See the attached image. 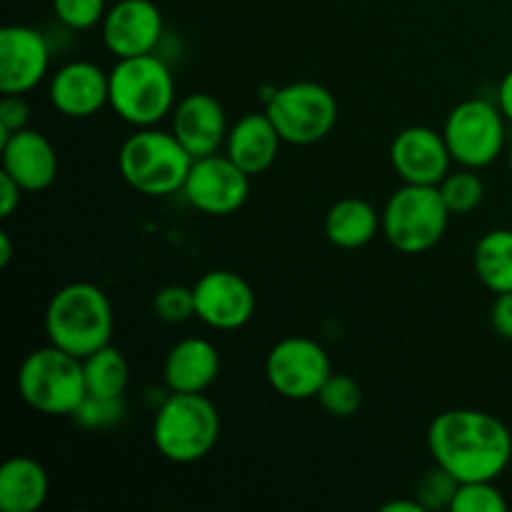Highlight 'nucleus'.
Instances as JSON below:
<instances>
[{
	"instance_id": "35",
	"label": "nucleus",
	"mask_w": 512,
	"mask_h": 512,
	"mask_svg": "<svg viewBox=\"0 0 512 512\" xmlns=\"http://www.w3.org/2000/svg\"><path fill=\"white\" fill-rule=\"evenodd\" d=\"M498 108L505 115V120L512 125V70L503 75L498 85Z\"/></svg>"
},
{
	"instance_id": "27",
	"label": "nucleus",
	"mask_w": 512,
	"mask_h": 512,
	"mask_svg": "<svg viewBox=\"0 0 512 512\" xmlns=\"http://www.w3.org/2000/svg\"><path fill=\"white\" fill-rule=\"evenodd\" d=\"M458 485L460 483L448 470L440 468V465H433V468L420 475L418 485H415V500L423 505L425 512H435L443 508L450 510L455 493H458Z\"/></svg>"
},
{
	"instance_id": "5",
	"label": "nucleus",
	"mask_w": 512,
	"mask_h": 512,
	"mask_svg": "<svg viewBox=\"0 0 512 512\" xmlns=\"http://www.w3.org/2000/svg\"><path fill=\"white\" fill-rule=\"evenodd\" d=\"M220 438V413L203 393H170L153 420V445L178 465L208 458Z\"/></svg>"
},
{
	"instance_id": "15",
	"label": "nucleus",
	"mask_w": 512,
	"mask_h": 512,
	"mask_svg": "<svg viewBox=\"0 0 512 512\" xmlns=\"http://www.w3.org/2000/svg\"><path fill=\"white\" fill-rule=\"evenodd\" d=\"M448 143L443 133L428 125H410L395 135L390 145V165L403 183L410 185H440L450 173Z\"/></svg>"
},
{
	"instance_id": "37",
	"label": "nucleus",
	"mask_w": 512,
	"mask_h": 512,
	"mask_svg": "<svg viewBox=\"0 0 512 512\" xmlns=\"http://www.w3.org/2000/svg\"><path fill=\"white\" fill-rule=\"evenodd\" d=\"M10 258H13V243L8 230H0V268H8Z\"/></svg>"
},
{
	"instance_id": "2",
	"label": "nucleus",
	"mask_w": 512,
	"mask_h": 512,
	"mask_svg": "<svg viewBox=\"0 0 512 512\" xmlns=\"http://www.w3.org/2000/svg\"><path fill=\"white\" fill-rule=\"evenodd\" d=\"M48 340L75 358H88L110 345L113 305L103 288L93 283H70L50 298L45 308Z\"/></svg>"
},
{
	"instance_id": "30",
	"label": "nucleus",
	"mask_w": 512,
	"mask_h": 512,
	"mask_svg": "<svg viewBox=\"0 0 512 512\" xmlns=\"http://www.w3.org/2000/svg\"><path fill=\"white\" fill-rule=\"evenodd\" d=\"M125 415L123 398H98V395H85L70 418L88 430H105L110 425L120 423Z\"/></svg>"
},
{
	"instance_id": "9",
	"label": "nucleus",
	"mask_w": 512,
	"mask_h": 512,
	"mask_svg": "<svg viewBox=\"0 0 512 512\" xmlns=\"http://www.w3.org/2000/svg\"><path fill=\"white\" fill-rule=\"evenodd\" d=\"M443 138L453 163L460 168H488L500 158L508 143V120L500 113L498 103L483 98L463 100L450 110Z\"/></svg>"
},
{
	"instance_id": "3",
	"label": "nucleus",
	"mask_w": 512,
	"mask_h": 512,
	"mask_svg": "<svg viewBox=\"0 0 512 512\" xmlns=\"http://www.w3.org/2000/svg\"><path fill=\"white\" fill-rule=\"evenodd\" d=\"M110 108L135 128H153L175 110V78L160 55L120 58L110 68Z\"/></svg>"
},
{
	"instance_id": "14",
	"label": "nucleus",
	"mask_w": 512,
	"mask_h": 512,
	"mask_svg": "<svg viewBox=\"0 0 512 512\" xmlns=\"http://www.w3.org/2000/svg\"><path fill=\"white\" fill-rule=\"evenodd\" d=\"M165 33V20L153 0H120L110 5L100 23V35L115 58L153 53Z\"/></svg>"
},
{
	"instance_id": "26",
	"label": "nucleus",
	"mask_w": 512,
	"mask_h": 512,
	"mask_svg": "<svg viewBox=\"0 0 512 512\" xmlns=\"http://www.w3.org/2000/svg\"><path fill=\"white\" fill-rule=\"evenodd\" d=\"M320 405L333 418H350L363 408V388L345 373H333L318 393Z\"/></svg>"
},
{
	"instance_id": "32",
	"label": "nucleus",
	"mask_w": 512,
	"mask_h": 512,
	"mask_svg": "<svg viewBox=\"0 0 512 512\" xmlns=\"http://www.w3.org/2000/svg\"><path fill=\"white\" fill-rule=\"evenodd\" d=\"M30 108L23 95H3L0 100V140L28 128Z\"/></svg>"
},
{
	"instance_id": "33",
	"label": "nucleus",
	"mask_w": 512,
	"mask_h": 512,
	"mask_svg": "<svg viewBox=\"0 0 512 512\" xmlns=\"http://www.w3.org/2000/svg\"><path fill=\"white\" fill-rule=\"evenodd\" d=\"M490 325L500 338L512 340V293L495 295V303L490 308Z\"/></svg>"
},
{
	"instance_id": "12",
	"label": "nucleus",
	"mask_w": 512,
	"mask_h": 512,
	"mask_svg": "<svg viewBox=\"0 0 512 512\" xmlns=\"http://www.w3.org/2000/svg\"><path fill=\"white\" fill-rule=\"evenodd\" d=\"M193 293L195 318L213 330H240L255 313L253 288L233 270H210L193 285Z\"/></svg>"
},
{
	"instance_id": "38",
	"label": "nucleus",
	"mask_w": 512,
	"mask_h": 512,
	"mask_svg": "<svg viewBox=\"0 0 512 512\" xmlns=\"http://www.w3.org/2000/svg\"><path fill=\"white\" fill-rule=\"evenodd\" d=\"M508 165H510V173H512V143H510V153H508Z\"/></svg>"
},
{
	"instance_id": "22",
	"label": "nucleus",
	"mask_w": 512,
	"mask_h": 512,
	"mask_svg": "<svg viewBox=\"0 0 512 512\" xmlns=\"http://www.w3.org/2000/svg\"><path fill=\"white\" fill-rule=\"evenodd\" d=\"M383 228V215L363 198H343L325 215V235L335 248H365Z\"/></svg>"
},
{
	"instance_id": "29",
	"label": "nucleus",
	"mask_w": 512,
	"mask_h": 512,
	"mask_svg": "<svg viewBox=\"0 0 512 512\" xmlns=\"http://www.w3.org/2000/svg\"><path fill=\"white\" fill-rule=\"evenodd\" d=\"M153 313L163 323L170 325H180L185 320L195 318L193 288H185V285H165V288H160L153 298Z\"/></svg>"
},
{
	"instance_id": "13",
	"label": "nucleus",
	"mask_w": 512,
	"mask_h": 512,
	"mask_svg": "<svg viewBox=\"0 0 512 512\" xmlns=\"http://www.w3.org/2000/svg\"><path fill=\"white\" fill-rule=\"evenodd\" d=\"M50 70V43L38 28L5 25L0 30V90L25 95L38 88Z\"/></svg>"
},
{
	"instance_id": "17",
	"label": "nucleus",
	"mask_w": 512,
	"mask_h": 512,
	"mask_svg": "<svg viewBox=\"0 0 512 512\" xmlns=\"http://www.w3.org/2000/svg\"><path fill=\"white\" fill-rule=\"evenodd\" d=\"M3 173H8L25 193H43L58 175V153L43 133L23 128L0 140Z\"/></svg>"
},
{
	"instance_id": "36",
	"label": "nucleus",
	"mask_w": 512,
	"mask_h": 512,
	"mask_svg": "<svg viewBox=\"0 0 512 512\" xmlns=\"http://www.w3.org/2000/svg\"><path fill=\"white\" fill-rule=\"evenodd\" d=\"M383 512H425L423 505L418 503V500H393V503H385Z\"/></svg>"
},
{
	"instance_id": "25",
	"label": "nucleus",
	"mask_w": 512,
	"mask_h": 512,
	"mask_svg": "<svg viewBox=\"0 0 512 512\" xmlns=\"http://www.w3.org/2000/svg\"><path fill=\"white\" fill-rule=\"evenodd\" d=\"M445 205L453 215H468L483 203L485 183L473 168H463L458 173L445 175L443 183L438 185Z\"/></svg>"
},
{
	"instance_id": "8",
	"label": "nucleus",
	"mask_w": 512,
	"mask_h": 512,
	"mask_svg": "<svg viewBox=\"0 0 512 512\" xmlns=\"http://www.w3.org/2000/svg\"><path fill=\"white\" fill-rule=\"evenodd\" d=\"M265 113L273 120L283 143L313 145L328 138L338 123V100L325 85L300 80L275 88L265 103Z\"/></svg>"
},
{
	"instance_id": "1",
	"label": "nucleus",
	"mask_w": 512,
	"mask_h": 512,
	"mask_svg": "<svg viewBox=\"0 0 512 512\" xmlns=\"http://www.w3.org/2000/svg\"><path fill=\"white\" fill-rule=\"evenodd\" d=\"M428 450L458 483L498 480L512 460V435L483 410H445L430 423Z\"/></svg>"
},
{
	"instance_id": "18",
	"label": "nucleus",
	"mask_w": 512,
	"mask_h": 512,
	"mask_svg": "<svg viewBox=\"0 0 512 512\" xmlns=\"http://www.w3.org/2000/svg\"><path fill=\"white\" fill-rule=\"evenodd\" d=\"M228 118L220 100L210 93H190L175 105L173 133L193 158L218 153L228 140Z\"/></svg>"
},
{
	"instance_id": "7",
	"label": "nucleus",
	"mask_w": 512,
	"mask_h": 512,
	"mask_svg": "<svg viewBox=\"0 0 512 512\" xmlns=\"http://www.w3.org/2000/svg\"><path fill=\"white\" fill-rule=\"evenodd\" d=\"M450 215L438 185L405 183L385 203L383 235L400 253H428L443 240Z\"/></svg>"
},
{
	"instance_id": "21",
	"label": "nucleus",
	"mask_w": 512,
	"mask_h": 512,
	"mask_svg": "<svg viewBox=\"0 0 512 512\" xmlns=\"http://www.w3.org/2000/svg\"><path fill=\"white\" fill-rule=\"evenodd\" d=\"M48 493V473L38 460L28 458V455L5 460L0 468V510L35 512L43 508Z\"/></svg>"
},
{
	"instance_id": "10",
	"label": "nucleus",
	"mask_w": 512,
	"mask_h": 512,
	"mask_svg": "<svg viewBox=\"0 0 512 512\" xmlns=\"http://www.w3.org/2000/svg\"><path fill=\"white\" fill-rule=\"evenodd\" d=\"M330 375L333 363L323 345L303 335H290L275 343L265 360V378L270 388L288 400L318 398Z\"/></svg>"
},
{
	"instance_id": "28",
	"label": "nucleus",
	"mask_w": 512,
	"mask_h": 512,
	"mask_svg": "<svg viewBox=\"0 0 512 512\" xmlns=\"http://www.w3.org/2000/svg\"><path fill=\"white\" fill-rule=\"evenodd\" d=\"M450 512H508V500L495 488V480L460 483Z\"/></svg>"
},
{
	"instance_id": "11",
	"label": "nucleus",
	"mask_w": 512,
	"mask_h": 512,
	"mask_svg": "<svg viewBox=\"0 0 512 512\" xmlns=\"http://www.w3.org/2000/svg\"><path fill=\"white\" fill-rule=\"evenodd\" d=\"M183 193L195 210L213 218L238 213L250 195V175L233 163L228 155L195 158Z\"/></svg>"
},
{
	"instance_id": "23",
	"label": "nucleus",
	"mask_w": 512,
	"mask_h": 512,
	"mask_svg": "<svg viewBox=\"0 0 512 512\" xmlns=\"http://www.w3.org/2000/svg\"><path fill=\"white\" fill-rule=\"evenodd\" d=\"M475 275L490 293H512V230L498 228L478 240L473 253Z\"/></svg>"
},
{
	"instance_id": "4",
	"label": "nucleus",
	"mask_w": 512,
	"mask_h": 512,
	"mask_svg": "<svg viewBox=\"0 0 512 512\" xmlns=\"http://www.w3.org/2000/svg\"><path fill=\"white\" fill-rule=\"evenodd\" d=\"M193 155L175 133L153 128H138L130 135L118 153V168L125 183L150 198L183 190L193 168Z\"/></svg>"
},
{
	"instance_id": "20",
	"label": "nucleus",
	"mask_w": 512,
	"mask_h": 512,
	"mask_svg": "<svg viewBox=\"0 0 512 512\" xmlns=\"http://www.w3.org/2000/svg\"><path fill=\"white\" fill-rule=\"evenodd\" d=\"M280 143L283 138L275 130L268 113H250L228 130L225 155L253 178V175L265 173L275 163Z\"/></svg>"
},
{
	"instance_id": "19",
	"label": "nucleus",
	"mask_w": 512,
	"mask_h": 512,
	"mask_svg": "<svg viewBox=\"0 0 512 512\" xmlns=\"http://www.w3.org/2000/svg\"><path fill=\"white\" fill-rule=\"evenodd\" d=\"M218 375L220 353L205 338H183L165 355L163 380L170 393H205Z\"/></svg>"
},
{
	"instance_id": "34",
	"label": "nucleus",
	"mask_w": 512,
	"mask_h": 512,
	"mask_svg": "<svg viewBox=\"0 0 512 512\" xmlns=\"http://www.w3.org/2000/svg\"><path fill=\"white\" fill-rule=\"evenodd\" d=\"M23 193L25 190L20 188L8 173H0V215H3V218H10V215L15 213V208L20 205V195Z\"/></svg>"
},
{
	"instance_id": "31",
	"label": "nucleus",
	"mask_w": 512,
	"mask_h": 512,
	"mask_svg": "<svg viewBox=\"0 0 512 512\" xmlns=\"http://www.w3.org/2000/svg\"><path fill=\"white\" fill-rule=\"evenodd\" d=\"M53 13L68 30H90L103 23L105 0H53Z\"/></svg>"
},
{
	"instance_id": "6",
	"label": "nucleus",
	"mask_w": 512,
	"mask_h": 512,
	"mask_svg": "<svg viewBox=\"0 0 512 512\" xmlns=\"http://www.w3.org/2000/svg\"><path fill=\"white\" fill-rule=\"evenodd\" d=\"M18 393L35 413L73 415L88 395L83 360L53 343L33 350L18 368Z\"/></svg>"
},
{
	"instance_id": "24",
	"label": "nucleus",
	"mask_w": 512,
	"mask_h": 512,
	"mask_svg": "<svg viewBox=\"0 0 512 512\" xmlns=\"http://www.w3.org/2000/svg\"><path fill=\"white\" fill-rule=\"evenodd\" d=\"M83 373L88 395H98V398H123L125 390H128V360L113 345H105V348L95 350L88 358H83Z\"/></svg>"
},
{
	"instance_id": "16",
	"label": "nucleus",
	"mask_w": 512,
	"mask_h": 512,
	"mask_svg": "<svg viewBox=\"0 0 512 512\" xmlns=\"http://www.w3.org/2000/svg\"><path fill=\"white\" fill-rule=\"evenodd\" d=\"M50 105L65 118H93L110 105V80L105 70L90 60H73L50 78Z\"/></svg>"
}]
</instances>
